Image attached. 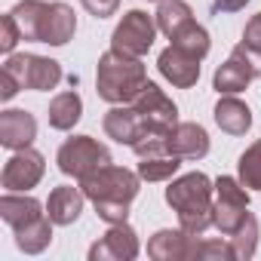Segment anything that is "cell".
I'll return each mask as SVG.
<instances>
[{
  "label": "cell",
  "instance_id": "1",
  "mask_svg": "<svg viewBox=\"0 0 261 261\" xmlns=\"http://www.w3.org/2000/svg\"><path fill=\"white\" fill-rule=\"evenodd\" d=\"M139 185H142L139 172H129V169L111 166V163L89 172L86 178H80L86 200H92L98 218L108 224H123L129 218V203L136 200Z\"/></svg>",
  "mask_w": 261,
  "mask_h": 261
},
{
  "label": "cell",
  "instance_id": "7",
  "mask_svg": "<svg viewBox=\"0 0 261 261\" xmlns=\"http://www.w3.org/2000/svg\"><path fill=\"white\" fill-rule=\"evenodd\" d=\"M4 68L19 80L22 89H34V92H46L56 89L62 80V65L56 59H43V56H31V53H13Z\"/></svg>",
  "mask_w": 261,
  "mask_h": 261
},
{
  "label": "cell",
  "instance_id": "10",
  "mask_svg": "<svg viewBox=\"0 0 261 261\" xmlns=\"http://www.w3.org/2000/svg\"><path fill=\"white\" fill-rule=\"evenodd\" d=\"M136 111L142 114L145 126H148V133H157V136H169L172 129L178 126V108L175 101L157 86V83H145V89L136 95Z\"/></svg>",
  "mask_w": 261,
  "mask_h": 261
},
{
  "label": "cell",
  "instance_id": "31",
  "mask_svg": "<svg viewBox=\"0 0 261 261\" xmlns=\"http://www.w3.org/2000/svg\"><path fill=\"white\" fill-rule=\"evenodd\" d=\"M19 89H22V86H19V80H16V77L7 71V68L0 71V98H4V101H10V98L19 92Z\"/></svg>",
  "mask_w": 261,
  "mask_h": 261
},
{
  "label": "cell",
  "instance_id": "13",
  "mask_svg": "<svg viewBox=\"0 0 261 261\" xmlns=\"http://www.w3.org/2000/svg\"><path fill=\"white\" fill-rule=\"evenodd\" d=\"M136 255H139V237L126 221L111 224V230L89 249V261H133Z\"/></svg>",
  "mask_w": 261,
  "mask_h": 261
},
{
  "label": "cell",
  "instance_id": "26",
  "mask_svg": "<svg viewBox=\"0 0 261 261\" xmlns=\"http://www.w3.org/2000/svg\"><path fill=\"white\" fill-rule=\"evenodd\" d=\"M230 246L237 252V258H252L255 255V246H258V218L249 212L246 221L240 224V230L230 237Z\"/></svg>",
  "mask_w": 261,
  "mask_h": 261
},
{
  "label": "cell",
  "instance_id": "14",
  "mask_svg": "<svg viewBox=\"0 0 261 261\" xmlns=\"http://www.w3.org/2000/svg\"><path fill=\"white\" fill-rule=\"evenodd\" d=\"M101 126H105L108 139H114V142H120V145H129V148H133V145L148 133V126H145V120H142V114L136 111L133 101H129V105H114V108L105 114Z\"/></svg>",
  "mask_w": 261,
  "mask_h": 261
},
{
  "label": "cell",
  "instance_id": "20",
  "mask_svg": "<svg viewBox=\"0 0 261 261\" xmlns=\"http://www.w3.org/2000/svg\"><path fill=\"white\" fill-rule=\"evenodd\" d=\"M215 123L224 129L227 136H246L249 126H252V111H249L246 101H240L233 95H224L215 105Z\"/></svg>",
  "mask_w": 261,
  "mask_h": 261
},
{
  "label": "cell",
  "instance_id": "32",
  "mask_svg": "<svg viewBox=\"0 0 261 261\" xmlns=\"http://www.w3.org/2000/svg\"><path fill=\"white\" fill-rule=\"evenodd\" d=\"M212 4H215L218 13H237V10H243L249 4V0H212Z\"/></svg>",
  "mask_w": 261,
  "mask_h": 261
},
{
  "label": "cell",
  "instance_id": "12",
  "mask_svg": "<svg viewBox=\"0 0 261 261\" xmlns=\"http://www.w3.org/2000/svg\"><path fill=\"white\" fill-rule=\"evenodd\" d=\"M255 74H258V68H255V62H252L249 49L240 43V46L230 53V59H227L218 71H215L212 86H215L221 95H233V92L246 89V86L255 80Z\"/></svg>",
  "mask_w": 261,
  "mask_h": 261
},
{
  "label": "cell",
  "instance_id": "21",
  "mask_svg": "<svg viewBox=\"0 0 261 261\" xmlns=\"http://www.w3.org/2000/svg\"><path fill=\"white\" fill-rule=\"evenodd\" d=\"M80 117H83V101H80L77 92H59L49 101V126L59 129V133L74 129Z\"/></svg>",
  "mask_w": 261,
  "mask_h": 261
},
{
  "label": "cell",
  "instance_id": "15",
  "mask_svg": "<svg viewBox=\"0 0 261 261\" xmlns=\"http://www.w3.org/2000/svg\"><path fill=\"white\" fill-rule=\"evenodd\" d=\"M157 68H160V74H163L172 86H178V89H191V86L200 80V59L191 56V53H185V49H178V46H172V43L160 53Z\"/></svg>",
  "mask_w": 261,
  "mask_h": 261
},
{
  "label": "cell",
  "instance_id": "30",
  "mask_svg": "<svg viewBox=\"0 0 261 261\" xmlns=\"http://www.w3.org/2000/svg\"><path fill=\"white\" fill-rule=\"evenodd\" d=\"M80 4H83V10H86L89 16H95V19H108V16L117 13L120 0H80Z\"/></svg>",
  "mask_w": 261,
  "mask_h": 261
},
{
  "label": "cell",
  "instance_id": "19",
  "mask_svg": "<svg viewBox=\"0 0 261 261\" xmlns=\"http://www.w3.org/2000/svg\"><path fill=\"white\" fill-rule=\"evenodd\" d=\"M83 200H86L83 188H68V185H62V188H56V191L49 194V200H46V215L53 218V224L68 227V224H74V221L80 218Z\"/></svg>",
  "mask_w": 261,
  "mask_h": 261
},
{
  "label": "cell",
  "instance_id": "11",
  "mask_svg": "<svg viewBox=\"0 0 261 261\" xmlns=\"http://www.w3.org/2000/svg\"><path fill=\"white\" fill-rule=\"evenodd\" d=\"M43 169H46L43 154H37L34 148H22L7 160L0 181H4L7 191H31L43 178Z\"/></svg>",
  "mask_w": 261,
  "mask_h": 261
},
{
  "label": "cell",
  "instance_id": "25",
  "mask_svg": "<svg viewBox=\"0 0 261 261\" xmlns=\"http://www.w3.org/2000/svg\"><path fill=\"white\" fill-rule=\"evenodd\" d=\"M178 157H172V154H163V157H142V163H139V175L145 178V181H166V178H172L175 172H178Z\"/></svg>",
  "mask_w": 261,
  "mask_h": 261
},
{
  "label": "cell",
  "instance_id": "3",
  "mask_svg": "<svg viewBox=\"0 0 261 261\" xmlns=\"http://www.w3.org/2000/svg\"><path fill=\"white\" fill-rule=\"evenodd\" d=\"M212 191L215 185L209 181V175L203 172H188L181 178H175L166 188V203L178 212L181 230L203 237L212 224H215V203H212Z\"/></svg>",
  "mask_w": 261,
  "mask_h": 261
},
{
  "label": "cell",
  "instance_id": "24",
  "mask_svg": "<svg viewBox=\"0 0 261 261\" xmlns=\"http://www.w3.org/2000/svg\"><path fill=\"white\" fill-rule=\"evenodd\" d=\"M237 169H240V181H243L246 188L261 191V139H258L255 145H249V148L240 154Z\"/></svg>",
  "mask_w": 261,
  "mask_h": 261
},
{
  "label": "cell",
  "instance_id": "9",
  "mask_svg": "<svg viewBox=\"0 0 261 261\" xmlns=\"http://www.w3.org/2000/svg\"><path fill=\"white\" fill-rule=\"evenodd\" d=\"M154 37H157V22L142 10H129L111 34V49L142 59L154 46Z\"/></svg>",
  "mask_w": 261,
  "mask_h": 261
},
{
  "label": "cell",
  "instance_id": "6",
  "mask_svg": "<svg viewBox=\"0 0 261 261\" xmlns=\"http://www.w3.org/2000/svg\"><path fill=\"white\" fill-rule=\"evenodd\" d=\"M56 163H59V169L65 175L86 178L89 172H95V169H101V166L111 163V151L101 142H95L92 136H74V139H68L59 148Z\"/></svg>",
  "mask_w": 261,
  "mask_h": 261
},
{
  "label": "cell",
  "instance_id": "27",
  "mask_svg": "<svg viewBox=\"0 0 261 261\" xmlns=\"http://www.w3.org/2000/svg\"><path fill=\"white\" fill-rule=\"evenodd\" d=\"M237 252L221 240H197V261H233Z\"/></svg>",
  "mask_w": 261,
  "mask_h": 261
},
{
  "label": "cell",
  "instance_id": "28",
  "mask_svg": "<svg viewBox=\"0 0 261 261\" xmlns=\"http://www.w3.org/2000/svg\"><path fill=\"white\" fill-rule=\"evenodd\" d=\"M19 40H22L19 22H16V16H13V13H7L4 19H0V49H4V53H13Z\"/></svg>",
  "mask_w": 261,
  "mask_h": 261
},
{
  "label": "cell",
  "instance_id": "16",
  "mask_svg": "<svg viewBox=\"0 0 261 261\" xmlns=\"http://www.w3.org/2000/svg\"><path fill=\"white\" fill-rule=\"evenodd\" d=\"M166 154L178 160H200L209 154V136L200 123H178L166 136Z\"/></svg>",
  "mask_w": 261,
  "mask_h": 261
},
{
  "label": "cell",
  "instance_id": "17",
  "mask_svg": "<svg viewBox=\"0 0 261 261\" xmlns=\"http://www.w3.org/2000/svg\"><path fill=\"white\" fill-rule=\"evenodd\" d=\"M148 255L154 261H185L197 258V237L188 230H157L148 243Z\"/></svg>",
  "mask_w": 261,
  "mask_h": 261
},
{
  "label": "cell",
  "instance_id": "29",
  "mask_svg": "<svg viewBox=\"0 0 261 261\" xmlns=\"http://www.w3.org/2000/svg\"><path fill=\"white\" fill-rule=\"evenodd\" d=\"M243 46H246L249 53L261 56V13L249 19V25H246V31H243Z\"/></svg>",
  "mask_w": 261,
  "mask_h": 261
},
{
  "label": "cell",
  "instance_id": "23",
  "mask_svg": "<svg viewBox=\"0 0 261 261\" xmlns=\"http://www.w3.org/2000/svg\"><path fill=\"white\" fill-rule=\"evenodd\" d=\"M172 40V46H178V49H185V53H191V56H197V59H203L206 53H209V31L203 28V25H197V22H191V25H185L175 37H169Z\"/></svg>",
  "mask_w": 261,
  "mask_h": 261
},
{
  "label": "cell",
  "instance_id": "4",
  "mask_svg": "<svg viewBox=\"0 0 261 261\" xmlns=\"http://www.w3.org/2000/svg\"><path fill=\"white\" fill-rule=\"evenodd\" d=\"M0 215L16 230V246L25 255H40L53 240V218L34 197H13L7 191L0 197Z\"/></svg>",
  "mask_w": 261,
  "mask_h": 261
},
{
  "label": "cell",
  "instance_id": "22",
  "mask_svg": "<svg viewBox=\"0 0 261 261\" xmlns=\"http://www.w3.org/2000/svg\"><path fill=\"white\" fill-rule=\"evenodd\" d=\"M194 22V13L185 0H160V10H157V28L166 37H175L185 25Z\"/></svg>",
  "mask_w": 261,
  "mask_h": 261
},
{
  "label": "cell",
  "instance_id": "18",
  "mask_svg": "<svg viewBox=\"0 0 261 261\" xmlns=\"http://www.w3.org/2000/svg\"><path fill=\"white\" fill-rule=\"evenodd\" d=\"M37 139V120L28 111H4L0 114V145L10 151L31 148Z\"/></svg>",
  "mask_w": 261,
  "mask_h": 261
},
{
  "label": "cell",
  "instance_id": "5",
  "mask_svg": "<svg viewBox=\"0 0 261 261\" xmlns=\"http://www.w3.org/2000/svg\"><path fill=\"white\" fill-rule=\"evenodd\" d=\"M145 83H148V74L136 56H126L120 49H108L98 59V71H95L98 98H105L111 105H129L145 89Z\"/></svg>",
  "mask_w": 261,
  "mask_h": 261
},
{
  "label": "cell",
  "instance_id": "2",
  "mask_svg": "<svg viewBox=\"0 0 261 261\" xmlns=\"http://www.w3.org/2000/svg\"><path fill=\"white\" fill-rule=\"evenodd\" d=\"M19 22L22 40L65 46L77 31V16L68 4H43V0H22L10 10Z\"/></svg>",
  "mask_w": 261,
  "mask_h": 261
},
{
  "label": "cell",
  "instance_id": "8",
  "mask_svg": "<svg viewBox=\"0 0 261 261\" xmlns=\"http://www.w3.org/2000/svg\"><path fill=\"white\" fill-rule=\"evenodd\" d=\"M215 227L224 233V237H233L240 230V224L246 221L249 215V194H246V185L230 178V175H221L215 181Z\"/></svg>",
  "mask_w": 261,
  "mask_h": 261
}]
</instances>
